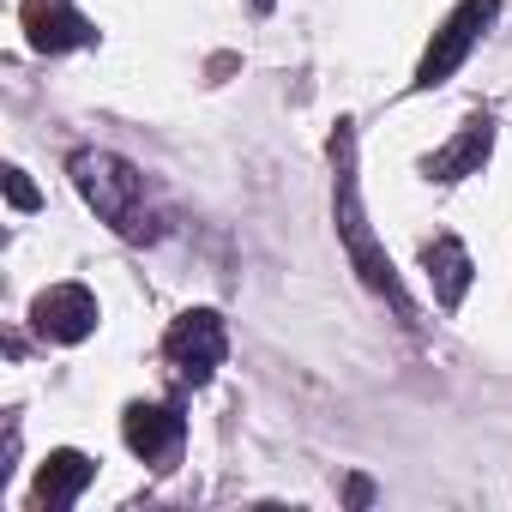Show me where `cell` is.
<instances>
[{
  "label": "cell",
  "mask_w": 512,
  "mask_h": 512,
  "mask_svg": "<svg viewBox=\"0 0 512 512\" xmlns=\"http://www.w3.org/2000/svg\"><path fill=\"white\" fill-rule=\"evenodd\" d=\"M332 163H338V187H332V199H338V235H344V253L356 260V272L368 278V290H380V296L398 308V320H416V308H410V296H404L392 260L380 253V241H374V229H368L362 193H356V133H350V121H338V133H332Z\"/></svg>",
  "instance_id": "obj_1"
},
{
  "label": "cell",
  "mask_w": 512,
  "mask_h": 512,
  "mask_svg": "<svg viewBox=\"0 0 512 512\" xmlns=\"http://www.w3.org/2000/svg\"><path fill=\"white\" fill-rule=\"evenodd\" d=\"M73 187L85 193V205L127 241H157V217L145 205V175L115 157V151H73Z\"/></svg>",
  "instance_id": "obj_2"
},
{
  "label": "cell",
  "mask_w": 512,
  "mask_h": 512,
  "mask_svg": "<svg viewBox=\"0 0 512 512\" xmlns=\"http://www.w3.org/2000/svg\"><path fill=\"white\" fill-rule=\"evenodd\" d=\"M494 13H500V0H464V7L434 31V43H428V55H422V67H416V91H434V85H446L458 67H464V55L482 43V31L494 25Z\"/></svg>",
  "instance_id": "obj_3"
},
{
  "label": "cell",
  "mask_w": 512,
  "mask_h": 512,
  "mask_svg": "<svg viewBox=\"0 0 512 512\" xmlns=\"http://www.w3.org/2000/svg\"><path fill=\"white\" fill-rule=\"evenodd\" d=\"M163 356L175 362V374H181L187 386H205V380L223 368V356H229V332H223V320H217L211 308H187V314L169 326Z\"/></svg>",
  "instance_id": "obj_4"
},
{
  "label": "cell",
  "mask_w": 512,
  "mask_h": 512,
  "mask_svg": "<svg viewBox=\"0 0 512 512\" xmlns=\"http://www.w3.org/2000/svg\"><path fill=\"white\" fill-rule=\"evenodd\" d=\"M31 320H37L43 338L79 344V338L97 332V296H91L85 284H55V290H43V296L31 302Z\"/></svg>",
  "instance_id": "obj_5"
},
{
  "label": "cell",
  "mask_w": 512,
  "mask_h": 512,
  "mask_svg": "<svg viewBox=\"0 0 512 512\" xmlns=\"http://www.w3.org/2000/svg\"><path fill=\"white\" fill-rule=\"evenodd\" d=\"M121 434H127V446H133L145 464H163V458L181 452V440H187V416H181L175 404H127Z\"/></svg>",
  "instance_id": "obj_6"
},
{
  "label": "cell",
  "mask_w": 512,
  "mask_h": 512,
  "mask_svg": "<svg viewBox=\"0 0 512 512\" xmlns=\"http://www.w3.org/2000/svg\"><path fill=\"white\" fill-rule=\"evenodd\" d=\"M25 31H31V49L43 55H61V49H79L91 43V19L73 13V0H25Z\"/></svg>",
  "instance_id": "obj_7"
},
{
  "label": "cell",
  "mask_w": 512,
  "mask_h": 512,
  "mask_svg": "<svg viewBox=\"0 0 512 512\" xmlns=\"http://www.w3.org/2000/svg\"><path fill=\"white\" fill-rule=\"evenodd\" d=\"M488 151H494V121L476 115V121H464V133L446 151L428 157V181H464V175H476L488 163Z\"/></svg>",
  "instance_id": "obj_8"
},
{
  "label": "cell",
  "mask_w": 512,
  "mask_h": 512,
  "mask_svg": "<svg viewBox=\"0 0 512 512\" xmlns=\"http://www.w3.org/2000/svg\"><path fill=\"white\" fill-rule=\"evenodd\" d=\"M91 476H97V464L85 458V452H73V446H61V452H49L43 458V470H37V506H73L85 488H91Z\"/></svg>",
  "instance_id": "obj_9"
},
{
  "label": "cell",
  "mask_w": 512,
  "mask_h": 512,
  "mask_svg": "<svg viewBox=\"0 0 512 512\" xmlns=\"http://www.w3.org/2000/svg\"><path fill=\"white\" fill-rule=\"evenodd\" d=\"M422 266H428V278H434L440 308H458L464 290H470V253H464L452 235H434V241L422 247Z\"/></svg>",
  "instance_id": "obj_10"
},
{
  "label": "cell",
  "mask_w": 512,
  "mask_h": 512,
  "mask_svg": "<svg viewBox=\"0 0 512 512\" xmlns=\"http://www.w3.org/2000/svg\"><path fill=\"white\" fill-rule=\"evenodd\" d=\"M7 205H13V211H37V205H43V193L25 181V169H7Z\"/></svg>",
  "instance_id": "obj_11"
},
{
  "label": "cell",
  "mask_w": 512,
  "mask_h": 512,
  "mask_svg": "<svg viewBox=\"0 0 512 512\" xmlns=\"http://www.w3.org/2000/svg\"><path fill=\"white\" fill-rule=\"evenodd\" d=\"M368 500H374V482L356 476V482H350V506H368Z\"/></svg>",
  "instance_id": "obj_12"
},
{
  "label": "cell",
  "mask_w": 512,
  "mask_h": 512,
  "mask_svg": "<svg viewBox=\"0 0 512 512\" xmlns=\"http://www.w3.org/2000/svg\"><path fill=\"white\" fill-rule=\"evenodd\" d=\"M253 7H272V0H253Z\"/></svg>",
  "instance_id": "obj_13"
}]
</instances>
